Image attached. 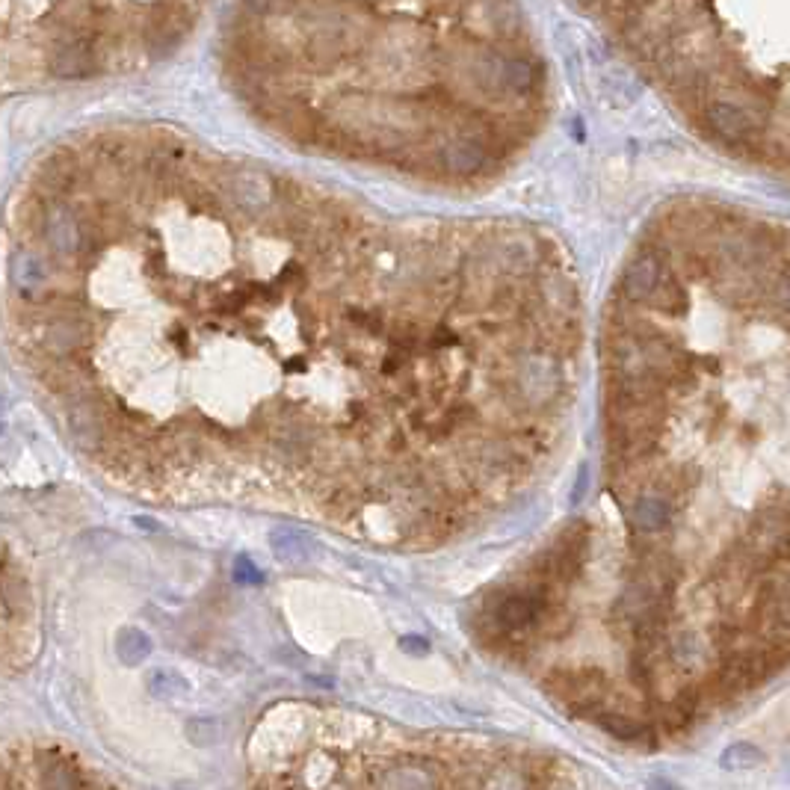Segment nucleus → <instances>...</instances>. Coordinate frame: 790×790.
Segmentation results:
<instances>
[{
  "mask_svg": "<svg viewBox=\"0 0 790 790\" xmlns=\"http://www.w3.org/2000/svg\"><path fill=\"white\" fill-rule=\"evenodd\" d=\"M746 560H790V509L761 506L746 530Z\"/></svg>",
  "mask_w": 790,
  "mask_h": 790,
  "instance_id": "obj_1",
  "label": "nucleus"
},
{
  "mask_svg": "<svg viewBox=\"0 0 790 790\" xmlns=\"http://www.w3.org/2000/svg\"><path fill=\"white\" fill-rule=\"evenodd\" d=\"M545 690L566 702L572 714H583V717H595L601 708H604V690H607V681L601 672L595 669H580V672H554L548 681H545Z\"/></svg>",
  "mask_w": 790,
  "mask_h": 790,
  "instance_id": "obj_2",
  "label": "nucleus"
},
{
  "mask_svg": "<svg viewBox=\"0 0 790 790\" xmlns=\"http://www.w3.org/2000/svg\"><path fill=\"white\" fill-rule=\"evenodd\" d=\"M222 193L231 199V205L243 214H258L270 205L273 199V181L267 172L243 166V169H231L222 178Z\"/></svg>",
  "mask_w": 790,
  "mask_h": 790,
  "instance_id": "obj_3",
  "label": "nucleus"
},
{
  "mask_svg": "<svg viewBox=\"0 0 790 790\" xmlns=\"http://www.w3.org/2000/svg\"><path fill=\"white\" fill-rule=\"evenodd\" d=\"M675 518V501L672 495L646 486L628 503V521L640 533H663Z\"/></svg>",
  "mask_w": 790,
  "mask_h": 790,
  "instance_id": "obj_4",
  "label": "nucleus"
},
{
  "mask_svg": "<svg viewBox=\"0 0 790 790\" xmlns=\"http://www.w3.org/2000/svg\"><path fill=\"white\" fill-rule=\"evenodd\" d=\"M27 583L15 569L9 554H0V628L12 631L24 625L27 613Z\"/></svg>",
  "mask_w": 790,
  "mask_h": 790,
  "instance_id": "obj_5",
  "label": "nucleus"
},
{
  "mask_svg": "<svg viewBox=\"0 0 790 790\" xmlns=\"http://www.w3.org/2000/svg\"><path fill=\"white\" fill-rule=\"evenodd\" d=\"M45 237L60 255H74L83 246L80 219L69 205H51L45 214Z\"/></svg>",
  "mask_w": 790,
  "mask_h": 790,
  "instance_id": "obj_6",
  "label": "nucleus"
},
{
  "mask_svg": "<svg viewBox=\"0 0 790 790\" xmlns=\"http://www.w3.org/2000/svg\"><path fill=\"white\" fill-rule=\"evenodd\" d=\"M187 30V12L181 6H157L148 24V45L151 48H172Z\"/></svg>",
  "mask_w": 790,
  "mask_h": 790,
  "instance_id": "obj_7",
  "label": "nucleus"
},
{
  "mask_svg": "<svg viewBox=\"0 0 790 790\" xmlns=\"http://www.w3.org/2000/svg\"><path fill=\"white\" fill-rule=\"evenodd\" d=\"M9 285L18 293H24V296H33L36 290L48 285V273H45L42 261H36L30 252H12V258H9Z\"/></svg>",
  "mask_w": 790,
  "mask_h": 790,
  "instance_id": "obj_8",
  "label": "nucleus"
},
{
  "mask_svg": "<svg viewBox=\"0 0 790 790\" xmlns=\"http://www.w3.org/2000/svg\"><path fill=\"white\" fill-rule=\"evenodd\" d=\"M51 69L60 77H89L95 72V51L83 42L60 45L51 57Z\"/></svg>",
  "mask_w": 790,
  "mask_h": 790,
  "instance_id": "obj_9",
  "label": "nucleus"
},
{
  "mask_svg": "<svg viewBox=\"0 0 790 790\" xmlns=\"http://www.w3.org/2000/svg\"><path fill=\"white\" fill-rule=\"evenodd\" d=\"M595 722L607 731V734H613L616 740H625V743H634V740H643L648 734V725L643 722V719L631 717V714H622V711H610V708H601L598 714H595Z\"/></svg>",
  "mask_w": 790,
  "mask_h": 790,
  "instance_id": "obj_10",
  "label": "nucleus"
},
{
  "mask_svg": "<svg viewBox=\"0 0 790 790\" xmlns=\"http://www.w3.org/2000/svg\"><path fill=\"white\" fill-rule=\"evenodd\" d=\"M480 790H530V782L521 770L515 767H498L483 779Z\"/></svg>",
  "mask_w": 790,
  "mask_h": 790,
  "instance_id": "obj_11",
  "label": "nucleus"
},
{
  "mask_svg": "<svg viewBox=\"0 0 790 790\" xmlns=\"http://www.w3.org/2000/svg\"><path fill=\"white\" fill-rule=\"evenodd\" d=\"M234 575L240 577V580H246V583H258V580H261V572L249 563V557H240V560H237Z\"/></svg>",
  "mask_w": 790,
  "mask_h": 790,
  "instance_id": "obj_12",
  "label": "nucleus"
},
{
  "mask_svg": "<svg viewBox=\"0 0 790 790\" xmlns=\"http://www.w3.org/2000/svg\"><path fill=\"white\" fill-rule=\"evenodd\" d=\"M779 604H782V610H790V595H782V601H779Z\"/></svg>",
  "mask_w": 790,
  "mask_h": 790,
  "instance_id": "obj_13",
  "label": "nucleus"
}]
</instances>
